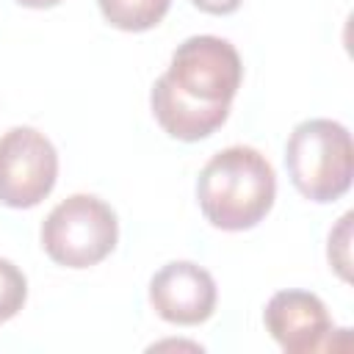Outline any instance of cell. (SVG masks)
<instances>
[{
  "label": "cell",
  "instance_id": "cell-9",
  "mask_svg": "<svg viewBox=\"0 0 354 354\" xmlns=\"http://www.w3.org/2000/svg\"><path fill=\"white\" fill-rule=\"evenodd\" d=\"M28 299V279L25 274L6 257H0V324L11 321Z\"/></svg>",
  "mask_w": 354,
  "mask_h": 354
},
{
  "label": "cell",
  "instance_id": "cell-8",
  "mask_svg": "<svg viewBox=\"0 0 354 354\" xmlns=\"http://www.w3.org/2000/svg\"><path fill=\"white\" fill-rule=\"evenodd\" d=\"M97 3L105 22L127 33L152 30L171 6V0H97Z\"/></svg>",
  "mask_w": 354,
  "mask_h": 354
},
{
  "label": "cell",
  "instance_id": "cell-12",
  "mask_svg": "<svg viewBox=\"0 0 354 354\" xmlns=\"http://www.w3.org/2000/svg\"><path fill=\"white\" fill-rule=\"evenodd\" d=\"M19 6H25V8H53V6H58L61 0H17Z\"/></svg>",
  "mask_w": 354,
  "mask_h": 354
},
{
  "label": "cell",
  "instance_id": "cell-10",
  "mask_svg": "<svg viewBox=\"0 0 354 354\" xmlns=\"http://www.w3.org/2000/svg\"><path fill=\"white\" fill-rule=\"evenodd\" d=\"M351 213H346L340 221H337V227L329 232V249H326V254H329V266L337 271V277L343 279V282H348L351 279V271H348V266H351V257H348V241H351Z\"/></svg>",
  "mask_w": 354,
  "mask_h": 354
},
{
  "label": "cell",
  "instance_id": "cell-11",
  "mask_svg": "<svg viewBox=\"0 0 354 354\" xmlns=\"http://www.w3.org/2000/svg\"><path fill=\"white\" fill-rule=\"evenodd\" d=\"M199 11H205V14H216V17H227V14H232V11H238L241 8V3L243 0H191Z\"/></svg>",
  "mask_w": 354,
  "mask_h": 354
},
{
  "label": "cell",
  "instance_id": "cell-3",
  "mask_svg": "<svg viewBox=\"0 0 354 354\" xmlns=\"http://www.w3.org/2000/svg\"><path fill=\"white\" fill-rule=\"evenodd\" d=\"M285 169L293 188L318 205L340 199L354 177L351 133L335 119H304L285 144Z\"/></svg>",
  "mask_w": 354,
  "mask_h": 354
},
{
  "label": "cell",
  "instance_id": "cell-1",
  "mask_svg": "<svg viewBox=\"0 0 354 354\" xmlns=\"http://www.w3.org/2000/svg\"><path fill=\"white\" fill-rule=\"evenodd\" d=\"M243 80L238 50L221 36H188L171 53L169 69L152 83L149 105L166 136L202 141L230 116Z\"/></svg>",
  "mask_w": 354,
  "mask_h": 354
},
{
  "label": "cell",
  "instance_id": "cell-7",
  "mask_svg": "<svg viewBox=\"0 0 354 354\" xmlns=\"http://www.w3.org/2000/svg\"><path fill=\"white\" fill-rule=\"evenodd\" d=\"M268 335L288 354L332 348V318L326 304L310 290H279L263 310Z\"/></svg>",
  "mask_w": 354,
  "mask_h": 354
},
{
  "label": "cell",
  "instance_id": "cell-5",
  "mask_svg": "<svg viewBox=\"0 0 354 354\" xmlns=\"http://www.w3.org/2000/svg\"><path fill=\"white\" fill-rule=\"evenodd\" d=\"M58 180V152L36 127H11L0 136V205L36 207Z\"/></svg>",
  "mask_w": 354,
  "mask_h": 354
},
{
  "label": "cell",
  "instance_id": "cell-4",
  "mask_svg": "<svg viewBox=\"0 0 354 354\" xmlns=\"http://www.w3.org/2000/svg\"><path fill=\"white\" fill-rule=\"evenodd\" d=\"M41 249L64 268H91L102 263L119 241V221L111 205L94 194H72L41 221Z\"/></svg>",
  "mask_w": 354,
  "mask_h": 354
},
{
  "label": "cell",
  "instance_id": "cell-2",
  "mask_svg": "<svg viewBox=\"0 0 354 354\" xmlns=\"http://www.w3.org/2000/svg\"><path fill=\"white\" fill-rule=\"evenodd\" d=\"M277 199V174L254 147H227L216 152L199 171L196 202L202 216L224 232L257 227Z\"/></svg>",
  "mask_w": 354,
  "mask_h": 354
},
{
  "label": "cell",
  "instance_id": "cell-6",
  "mask_svg": "<svg viewBox=\"0 0 354 354\" xmlns=\"http://www.w3.org/2000/svg\"><path fill=\"white\" fill-rule=\"evenodd\" d=\"M218 301L216 279L207 268L191 260L166 263L149 279V304L152 310L177 326H196L205 324Z\"/></svg>",
  "mask_w": 354,
  "mask_h": 354
}]
</instances>
